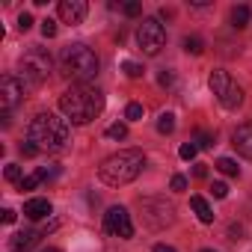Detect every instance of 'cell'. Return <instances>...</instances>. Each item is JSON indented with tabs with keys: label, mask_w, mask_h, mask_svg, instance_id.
<instances>
[{
	"label": "cell",
	"mask_w": 252,
	"mask_h": 252,
	"mask_svg": "<svg viewBox=\"0 0 252 252\" xmlns=\"http://www.w3.org/2000/svg\"><path fill=\"white\" fill-rule=\"evenodd\" d=\"M30 143L39 152H51V155L65 152L71 143V122L57 113H39L30 122Z\"/></svg>",
	"instance_id": "obj_1"
},
{
	"label": "cell",
	"mask_w": 252,
	"mask_h": 252,
	"mask_svg": "<svg viewBox=\"0 0 252 252\" xmlns=\"http://www.w3.org/2000/svg\"><path fill=\"white\" fill-rule=\"evenodd\" d=\"M60 110L71 125H86L92 122L101 110H104V95L95 86L86 83H74L60 95Z\"/></svg>",
	"instance_id": "obj_2"
},
{
	"label": "cell",
	"mask_w": 252,
	"mask_h": 252,
	"mask_svg": "<svg viewBox=\"0 0 252 252\" xmlns=\"http://www.w3.org/2000/svg\"><path fill=\"white\" fill-rule=\"evenodd\" d=\"M146 166V158L143 152L137 149H125V152H116L110 155L107 160H101L98 166V178L107 184V187H122V184H131Z\"/></svg>",
	"instance_id": "obj_3"
},
{
	"label": "cell",
	"mask_w": 252,
	"mask_h": 252,
	"mask_svg": "<svg viewBox=\"0 0 252 252\" xmlns=\"http://www.w3.org/2000/svg\"><path fill=\"white\" fill-rule=\"evenodd\" d=\"M60 68H63V74L68 80L86 83V80H92L98 74L101 63H98L92 48H86V45H65L63 54H60Z\"/></svg>",
	"instance_id": "obj_4"
},
{
	"label": "cell",
	"mask_w": 252,
	"mask_h": 252,
	"mask_svg": "<svg viewBox=\"0 0 252 252\" xmlns=\"http://www.w3.org/2000/svg\"><path fill=\"white\" fill-rule=\"evenodd\" d=\"M18 68H21L24 80H30V83L36 86V83H45V80L51 77V71H54V60H51L48 51H42V48H30V51L18 60Z\"/></svg>",
	"instance_id": "obj_5"
},
{
	"label": "cell",
	"mask_w": 252,
	"mask_h": 252,
	"mask_svg": "<svg viewBox=\"0 0 252 252\" xmlns=\"http://www.w3.org/2000/svg\"><path fill=\"white\" fill-rule=\"evenodd\" d=\"M137 45L146 57H158L160 48L166 45V30L158 18H143L137 27Z\"/></svg>",
	"instance_id": "obj_6"
},
{
	"label": "cell",
	"mask_w": 252,
	"mask_h": 252,
	"mask_svg": "<svg viewBox=\"0 0 252 252\" xmlns=\"http://www.w3.org/2000/svg\"><path fill=\"white\" fill-rule=\"evenodd\" d=\"M211 89H214V95L220 98V104H222L225 110H234V107L243 104V89H240V86L231 80V74L222 71V68L211 71Z\"/></svg>",
	"instance_id": "obj_7"
},
{
	"label": "cell",
	"mask_w": 252,
	"mask_h": 252,
	"mask_svg": "<svg viewBox=\"0 0 252 252\" xmlns=\"http://www.w3.org/2000/svg\"><path fill=\"white\" fill-rule=\"evenodd\" d=\"M140 211H143V222L149 228H163V225H169L175 220V208L166 199H155V196L140 199Z\"/></svg>",
	"instance_id": "obj_8"
},
{
	"label": "cell",
	"mask_w": 252,
	"mask_h": 252,
	"mask_svg": "<svg viewBox=\"0 0 252 252\" xmlns=\"http://www.w3.org/2000/svg\"><path fill=\"white\" fill-rule=\"evenodd\" d=\"M104 228H107L113 237H131V234H134V222H131L128 208H122V205L107 208V214H104Z\"/></svg>",
	"instance_id": "obj_9"
},
{
	"label": "cell",
	"mask_w": 252,
	"mask_h": 252,
	"mask_svg": "<svg viewBox=\"0 0 252 252\" xmlns=\"http://www.w3.org/2000/svg\"><path fill=\"white\" fill-rule=\"evenodd\" d=\"M21 101H24V83L15 74H3L0 77V107H3V113L9 116Z\"/></svg>",
	"instance_id": "obj_10"
},
{
	"label": "cell",
	"mask_w": 252,
	"mask_h": 252,
	"mask_svg": "<svg viewBox=\"0 0 252 252\" xmlns=\"http://www.w3.org/2000/svg\"><path fill=\"white\" fill-rule=\"evenodd\" d=\"M89 6H86V0H63L60 3V18L65 24H83Z\"/></svg>",
	"instance_id": "obj_11"
},
{
	"label": "cell",
	"mask_w": 252,
	"mask_h": 252,
	"mask_svg": "<svg viewBox=\"0 0 252 252\" xmlns=\"http://www.w3.org/2000/svg\"><path fill=\"white\" fill-rule=\"evenodd\" d=\"M231 146L237 149V155L252 160V125H240V128L231 134Z\"/></svg>",
	"instance_id": "obj_12"
},
{
	"label": "cell",
	"mask_w": 252,
	"mask_h": 252,
	"mask_svg": "<svg viewBox=\"0 0 252 252\" xmlns=\"http://www.w3.org/2000/svg\"><path fill=\"white\" fill-rule=\"evenodd\" d=\"M51 211H54V208H51L48 199H30V202L24 205V217H27V220H45Z\"/></svg>",
	"instance_id": "obj_13"
},
{
	"label": "cell",
	"mask_w": 252,
	"mask_h": 252,
	"mask_svg": "<svg viewBox=\"0 0 252 252\" xmlns=\"http://www.w3.org/2000/svg\"><path fill=\"white\" fill-rule=\"evenodd\" d=\"M36 243H39V231H18V234H12V240H9V246H12L15 252H30Z\"/></svg>",
	"instance_id": "obj_14"
},
{
	"label": "cell",
	"mask_w": 252,
	"mask_h": 252,
	"mask_svg": "<svg viewBox=\"0 0 252 252\" xmlns=\"http://www.w3.org/2000/svg\"><path fill=\"white\" fill-rule=\"evenodd\" d=\"M190 205H193V211H196V217H199L202 222H214V211H211V205H208L202 196H193Z\"/></svg>",
	"instance_id": "obj_15"
},
{
	"label": "cell",
	"mask_w": 252,
	"mask_h": 252,
	"mask_svg": "<svg viewBox=\"0 0 252 252\" xmlns=\"http://www.w3.org/2000/svg\"><path fill=\"white\" fill-rule=\"evenodd\" d=\"M249 15H252L249 6H234V9H231V24H234L237 30H243V27L249 24Z\"/></svg>",
	"instance_id": "obj_16"
},
{
	"label": "cell",
	"mask_w": 252,
	"mask_h": 252,
	"mask_svg": "<svg viewBox=\"0 0 252 252\" xmlns=\"http://www.w3.org/2000/svg\"><path fill=\"white\" fill-rule=\"evenodd\" d=\"M45 178H48V169L42 166V169H36L33 175H27V178L21 181V190H36V187H39V184H42Z\"/></svg>",
	"instance_id": "obj_17"
},
{
	"label": "cell",
	"mask_w": 252,
	"mask_h": 252,
	"mask_svg": "<svg viewBox=\"0 0 252 252\" xmlns=\"http://www.w3.org/2000/svg\"><path fill=\"white\" fill-rule=\"evenodd\" d=\"M158 131H160V134H172V131H175V116H172V113H163V116L158 119Z\"/></svg>",
	"instance_id": "obj_18"
},
{
	"label": "cell",
	"mask_w": 252,
	"mask_h": 252,
	"mask_svg": "<svg viewBox=\"0 0 252 252\" xmlns=\"http://www.w3.org/2000/svg\"><path fill=\"white\" fill-rule=\"evenodd\" d=\"M184 51H187V54H196V57H199V54L205 51V42H202L199 36H187V39H184Z\"/></svg>",
	"instance_id": "obj_19"
},
{
	"label": "cell",
	"mask_w": 252,
	"mask_h": 252,
	"mask_svg": "<svg viewBox=\"0 0 252 252\" xmlns=\"http://www.w3.org/2000/svg\"><path fill=\"white\" fill-rule=\"evenodd\" d=\"M143 113H146V110H143V104H137V101H131L128 107H125V119H128V122H140Z\"/></svg>",
	"instance_id": "obj_20"
},
{
	"label": "cell",
	"mask_w": 252,
	"mask_h": 252,
	"mask_svg": "<svg viewBox=\"0 0 252 252\" xmlns=\"http://www.w3.org/2000/svg\"><path fill=\"white\" fill-rule=\"evenodd\" d=\"M217 169H220L222 175H237V172H240L237 163H234L231 158H220V160H217Z\"/></svg>",
	"instance_id": "obj_21"
},
{
	"label": "cell",
	"mask_w": 252,
	"mask_h": 252,
	"mask_svg": "<svg viewBox=\"0 0 252 252\" xmlns=\"http://www.w3.org/2000/svg\"><path fill=\"white\" fill-rule=\"evenodd\" d=\"M107 137L110 140H125V137H128V128H125L122 122H116V125H110V128H107Z\"/></svg>",
	"instance_id": "obj_22"
},
{
	"label": "cell",
	"mask_w": 252,
	"mask_h": 252,
	"mask_svg": "<svg viewBox=\"0 0 252 252\" xmlns=\"http://www.w3.org/2000/svg\"><path fill=\"white\" fill-rule=\"evenodd\" d=\"M196 152H199V146H196V143H184V146L178 149L181 160H193V158H196Z\"/></svg>",
	"instance_id": "obj_23"
},
{
	"label": "cell",
	"mask_w": 252,
	"mask_h": 252,
	"mask_svg": "<svg viewBox=\"0 0 252 252\" xmlns=\"http://www.w3.org/2000/svg\"><path fill=\"white\" fill-rule=\"evenodd\" d=\"M3 175H6V181H24V178H21V166H18V163H9Z\"/></svg>",
	"instance_id": "obj_24"
},
{
	"label": "cell",
	"mask_w": 252,
	"mask_h": 252,
	"mask_svg": "<svg viewBox=\"0 0 252 252\" xmlns=\"http://www.w3.org/2000/svg\"><path fill=\"white\" fill-rule=\"evenodd\" d=\"M30 27H33V15H30V12H21V15H18V30L27 33Z\"/></svg>",
	"instance_id": "obj_25"
},
{
	"label": "cell",
	"mask_w": 252,
	"mask_h": 252,
	"mask_svg": "<svg viewBox=\"0 0 252 252\" xmlns=\"http://www.w3.org/2000/svg\"><path fill=\"white\" fill-rule=\"evenodd\" d=\"M42 36H45V39H54V36H57V24H54L51 18L42 21Z\"/></svg>",
	"instance_id": "obj_26"
},
{
	"label": "cell",
	"mask_w": 252,
	"mask_h": 252,
	"mask_svg": "<svg viewBox=\"0 0 252 252\" xmlns=\"http://www.w3.org/2000/svg\"><path fill=\"white\" fill-rule=\"evenodd\" d=\"M122 68H125V74H128V77H143V65H137V63H125Z\"/></svg>",
	"instance_id": "obj_27"
},
{
	"label": "cell",
	"mask_w": 252,
	"mask_h": 252,
	"mask_svg": "<svg viewBox=\"0 0 252 252\" xmlns=\"http://www.w3.org/2000/svg\"><path fill=\"white\" fill-rule=\"evenodd\" d=\"M211 193H214L217 199H225V196H228V184H222V181H214V187H211Z\"/></svg>",
	"instance_id": "obj_28"
},
{
	"label": "cell",
	"mask_w": 252,
	"mask_h": 252,
	"mask_svg": "<svg viewBox=\"0 0 252 252\" xmlns=\"http://www.w3.org/2000/svg\"><path fill=\"white\" fill-rule=\"evenodd\" d=\"M122 9H125V15H128V18H137V15L143 12V6H140V3H125Z\"/></svg>",
	"instance_id": "obj_29"
},
{
	"label": "cell",
	"mask_w": 252,
	"mask_h": 252,
	"mask_svg": "<svg viewBox=\"0 0 252 252\" xmlns=\"http://www.w3.org/2000/svg\"><path fill=\"white\" fill-rule=\"evenodd\" d=\"M172 190H175V193H184V190H187V178H184V175H175V178H172Z\"/></svg>",
	"instance_id": "obj_30"
},
{
	"label": "cell",
	"mask_w": 252,
	"mask_h": 252,
	"mask_svg": "<svg viewBox=\"0 0 252 252\" xmlns=\"http://www.w3.org/2000/svg\"><path fill=\"white\" fill-rule=\"evenodd\" d=\"M21 155H24V158H33V155H39V149L27 140V143H21Z\"/></svg>",
	"instance_id": "obj_31"
},
{
	"label": "cell",
	"mask_w": 252,
	"mask_h": 252,
	"mask_svg": "<svg viewBox=\"0 0 252 252\" xmlns=\"http://www.w3.org/2000/svg\"><path fill=\"white\" fill-rule=\"evenodd\" d=\"M199 149H214V137L211 134H199Z\"/></svg>",
	"instance_id": "obj_32"
},
{
	"label": "cell",
	"mask_w": 252,
	"mask_h": 252,
	"mask_svg": "<svg viewBox=\"0 0 252 252\" xmlns=\"http://www.w3.org/2000/svg\"><path fill=\"white\" fill-rule=\"evenodd\" d=\"M158 80H160V86H172V71H166V68H163Z\"/></svg>",
	"instance_id": "obj_33"
},
{
	"label": "cell",
	"mask_w": 252,
	"mask_h": 252,
	"mask_svg": "<svg viewBox=\"0 0 252 252\" xmlns=\"http://www.w3.org/2000/svg\"><path fill=\"white\" fill-rule=\"evenodd\" d=\"M15 217H18V214H15L12 208H6V211H3V222H6V225H12V222H15Z\"/></svg>",
	"instance_id": "obj_34"
},
{
	"label": "cell",
	"mask_w": 252,
	"mask_h": 252,
	"mask_svg": "<svg viewBox=\"0 0 252 252\" xmlns=\"http://www.w3.org/2000/svg\"><path fill=\"white\" fill-rule=\"evenodd\" d=\"M193 175H196V178H205V175H208V169H205V166H202V163H199V166H196V169H193Z\"/></svg>",
	"instance_id": "obj_35"
},
{
	"label": "cell",
	"mask_w": 252,
	"mask_h": 252,
	"mask_svg": "<svg viewBox=\"0 0 252 252\" xmlns=\"http://www.w3.org/2000/svg\"><path fill=\"white\" fill-rule=\"evenodd\" d=\"M155 252H175V249H172V246H166V243H158V246H155Z\"/></svg>",
	"instance_id": "obj_36"
},
{
	"label": "cell",
	"mask_w": 252,
	"mask_h": 252,
	"mask_svg": "<svg viewBox=\"0 0 252 252\" xmlns=\"http://www.w3.org/2000/svg\"><path fill=\"white\" fill-rule=\"evenodd\" d=\"M42 252H60V249H54V246H48V249H42Z\"/></svg>",
	"instance_id": "obj_37"
},
{
	"label": "cell",
	"mask_w": 252,
	"mask_h": 252,
	"mask_svg": "<svg viewBox=\"0 0 252 252\" xmlns=\"http://www.w3.org/2000/svg\"><path fill=\"white\" fill-rule=\"evenodd\" d=\"M202 252H214V249H202Z\"/></svg>",
	"instance_id": "obj_38"
}]
</instances>
